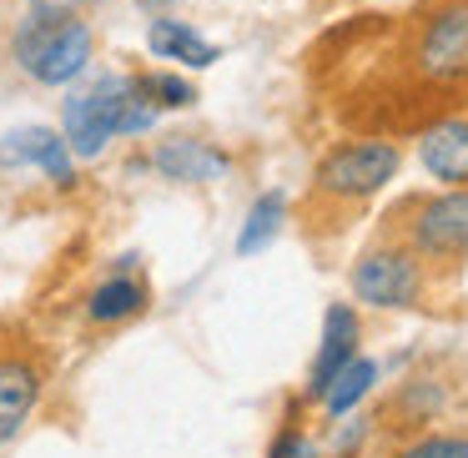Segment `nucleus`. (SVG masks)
I'll return each instance as SVG.
<instances>
[{
    "label": "nucleus",
    "instance_id": "obj_4",
    "mask_svg": "<svg viewBox=\"0 0 468 458\" xmlns=\"http://www.w3.org/2000/svg\"><path fill=\"white\" fill-rule=\"evenodd\" d=\"M156 116L162 112L136 96L132 71H106L61 101V132L81 162H96L122 136H146L156 126Z\"/></svg>",
    "mask_w": 468,
    "mask_h": 458
},
{
    "label": "nucleus",
    "instance_id": "obj_18",
    "mask_svg": "<svg viewBox=\"0 0 468 458\" xmlns=\"http://www.w3.org/2000/svg\"><path fill=\"white\" fill-rule=\"evenodd\" d=\"M132 86L156 112H186V106H197V81L186 71H166V66L162 71H132Z\"/></svg>",
    "mask_w": 468,
    "mask_h": 458
},
{
    "label": "nucleus",
    "instance_id": "obj_2",
    "mask_svg": "<svg viewBox=\"0 0 468 458\" xmlns=\"http://www.w3.org/2000/svg\"><path fill=\"white\" fill-rule=\"evenodd\" d=\"M403 172V146L393 136H343L313 166L303 197V227L313 237H333Z\"/></svg>",
    "mask_w": 468,
    "mask_h": 458
},
{
    "label": "nucleus",
    "instance_id": "obj_7",
    "mask_svg": "<svg viewBox=\"0 0 468 458\" xmlns=\"http://www.w3.org/2000/svg\"><path fill=\"white\" fill-rule=\"evenodd\" d=\"M76 162L81 156L71 152L61 126H16L0 136V166L5 172H41L56 192H76V182H81Z\"/></svg>",
    "mask_w": 468,
    "mask_h": 458
},
{
    "label": "nucleus",
    "instance_id": "obj_9",
    "mask_svg": "<svg viewBox=\"0 0 468 458\" xmlns=\"http://www.w3.org/2000/svg\"><path fill=\"white\" fill-rule=\"evenodd\" d=\"M146 166H152L162 182H176V186H212V182H222V176L237 172V156L227 152L222 142L176 132V136H162V142L152 146Z\"/></svg>",
    "mask_w": 468,
    "mask_h": 458
},
{
    "label": "nucleus",
    "instance_id": "obj_11",
    "mask_svg": "<svg viewBox=\"0 0 468 458\" xmlns=\"http://www.w3.org/2000/svg\"><path fill=\"white\" fill-rule=\"evenodd\" d=\"M413 156H418V166H423L428 182L468 186V106L443 112V116H433V122L418 126Z\"/></svg>",
    "mask_w": 468,
    "mask_h": 458
},
{
    "label": "nucleus",
    "instance_id": "obj_10",
    "mask_svg": "<svg viewBox=\"0 0 468 458\" xmlns=\"http://www.w3.org/2000/svg\"><path fill=\"white\" fill-rule=\"evenodd\" d=\"M357 343H363V313H357V303H327L323 343H317V357H313L307 383H303V403L307 408L323 403V393L347 373V363L357 357Z\"/></svg>",
    "mask_w": 468,
    "mask_h": 458
},
{
    "label": "nucleus",
    "instance_id": "obj_5",
    "mask_svg": "<svg viewBox=\"0 0 468 458\" xmlns=\"http://www.w3.org/2000/svg\"><path fill=\"white\" fill-rule=\"evenodd\" d=\"M347 293L357 307H373V313H423L433 303L438 282L423 267V257L383 227L347 267Z\"/></svg>",
    "mask_w": 468,
    "mask_h": 458
},
{
    "label": "nucleus",
    "instance_id": "obj_15",
    "mask_svg": "<svg viewBox=\"0 0 468 458\" xmlns=\"http://www.w3.org/2000/svg\"><path fill=\"white\" fill-rule=\"evenodd\" d=\"M378 378H383V367H378L373 357H363V353H357L353 363H347V373H343V378H337V383L323 393V403H317V413H323L327 423H337V418H347V413H353V408H357V403H363V398L378 388Z\"/></svg>",
    "mask_w": 468,
    "mask_h": 458
},
{
    "label": "nucleus",
    "instance_id": "obj_12",
    "mask_svg": "<svg viewBox=\"0 0 468 458\" xmlns=\"http://www.w3.org/2000/svg\"><path fill=\"white\" fill-rule=\"evenodd\" d=\"M448 408H453V388H448V378L413 373V378H403V383H398V393L383 403L378 428H383L388 438H403V433H418V428L443 423Z\"/></svg>",
    "mask_w": 468,
    "mask_h": 458
},
{
    "label": "nucleus",
    "instance_id": "obj_16",
    "mask_svg": "<svg viewBox=\"0 0 468 458\" xmlns=\"http://www.w3.org/2000/svg\"><path fill=\"white\" fill-rule=\"evenodd\" d=\"M287 222V192H262L252 207H247V222L237 232V257H257L272 247V237L282 232Z\"/></svg>",
    "mask_w": 468,
    "mask_h": 458
},
{
    "label": "nucleus",
    "instance_id": "obj_17",
    "mask_svg": "<svg viewBox=\"0 0 468 458\" xmlns=\"http://www.w3.org/2000/svg\"><path fill=\"white\" fill-rule=\"evenodd\" d=\"M383 458H468V428H418V433L388 438Z\"/></svg>",
    "mask_w": 468,
    "mask_h": 458
},
{
    "label": "nucleus",
    "instance_id": "obj_13",
    "mask_svg": "<svg viewBox=\"0 0 468 458\" xmlns=\"http://www.w3.org/2000/svg\"><path fill=\"white\" fill-rule=\"evenodd\" d=\"M146 51H152L156 61L182 66V71H207V66L222 61V46L207 41L192 21H176V16H156V21L146 26Z\"/></svg>",
    "mask_w": 468,
    "mask_h": 458
},
{
    "label": "nucleus",
    "instance_id": "obj_6",
    "mask_svg": "<svg viewBox=\"0 0 468 458\" xmlns=\"http://www.w3.org/2000/svg\"><path fill=\"white\" fill-rule=\"evenodd\" d=\"M11 61L36 86H76L96 61V31L81 16H41L26 11L11 31Z\"/></svg>",
    "mask_w": 468,
    "mask_h": 458
},
{
    "label": "nucleus",
    "instance_id": "obj_21",
    "mask_svg": "<svg viewBox=\"0 0 468 458\" xmlns=\"http://www.w3.org/2000/svg\"><path fill=\"white\" fill-rule=\"evenodd\" d=\"M86 5H106V0H86Z\"/></svg>",
    "mask_w": 468,
    "mask_h": 458
},
{
    "label": "nucleus",
    "instance_id": "obj_1",
    "mask_svg": "<svg viewBox=\"0 0 468 458\" xmlns=\"http://www.w3.org/2000/svg\"><path fill=\"white\" fill-rule=\"evenodd\" d=\"M388 91L428 106V122L468 106V0H418L388 46Z\"/></svg>",
    "mask_w": 468,
    "mask_h": 458
},
{
    "label": "nucleus",
    "instance_id": "obj_8",
    "mask_svg": "<svg viewBox=\"0 0 468 458\" xmlns=\"http://www.w3.org/2000/svg\"><path fill=\"white\" fill-rule=\"evenodd\" d=\"M46 398V357L36 347L0 353V448L16 443Z\"/></svg>",
    "mask_w": 468,
    "mask_h": 458
},
{
    "label": "nucleus",
    "instance_id": "obj_14",
    "mask_svg": "<svg viewBox=\"0 0 468 458\" xmlns=\"http://www.w3.org/2000/svg\"><path fill=\"white\" fill-rule=\"evenodd\" d=\"M146 307H152V287L136 272H112L86 293L81 317L91 327H122V323H132V317H142Z\"/></svg>",
    "mask_w": 468,
    "mask_h": 458
},
{
    "label": "nucleus",
    "instance_id": "obj_20",
    "mask_svg": "<svg viewBox=\"0 0 468 458\" xmlns=\"http://www.w3.org/2000/svg\"><path fill=\"white\" fill-rule=\"evenodd\" d=\"M172 0H142V11H166Z\"/></svg>",
    "mask_w": 468,
    "mask_h": 458
},
{
    "label": "nucleus",
    "instance_id": "obj_19",
    "mask_svg": "<svg viewBox=\"0 0 468 458\" xmlns=\"http://www.w3.org/2000/svg\"><path fill=\"white\" fill-rule=\"evenodd\" d=\"M26 11H41V16H81L86 0H26Z\"/></svg>",
    "mask_w": 468,
    "mask_h": 458
},
{
    "label": "nucleus",
    "instance_id": "obj_3",
    "mask_svg": "<svg viewBox=\"0 0 468 458\" xmlns=\"http://www.w3.org/2000/svg\"><path fill=\"white\" fill-rule=\"evenodd\" d=\"M388 232H398L438 287H453L468 272V186H438V192H413L383 217Z\"/></svg>",
    "mask_w": 468,
    "mask_h": 458
}]
</instances>
